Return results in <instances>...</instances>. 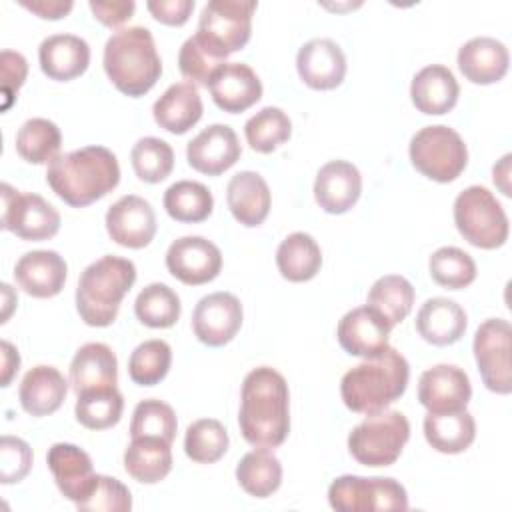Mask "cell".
I'll return each instance as SVG.
<instances>
[{
	"label": "cell",
	"instance_id": "6da1fadb",
	"mask_svg": "<svg viewBox=\"0 0 512 512\" xmlns=\"http://www.w3.org/2000/svg\"><path fill=\"white\" fill-rule=\"evenodd\" d=\"M238 426L254 448H278L290 432V392L286 378L270 368L250 370L242 382Z\"/></svg>",
	"mask_w": 512,
	"mask_h": 512
},
{
	"label": "cell",
	"instance_id": "7a4b0ae2",
	"mask_svg": "<svg viewBox=\"0 0 512 512\" xmlns=\"http://www.w3.org/2000/svg\"><path fill=\"white\" fill-rule=\"evenodd\" d=\"M46 182L68 206L84 208L118 186V158L104 146H84L58 154L48 164Z\"/></svg>",
	"mask_w": 512,
	"mask_h": 512
},
{
	"label": "cell",
	"instance_id": "3957f363",
	"mask_svg": "<svg viewBox=\"0 0 512 512\" xmlns=\"http://www.w3.org/2000/svg\"><path fill=\"white\" fill-rule=\"evenodd\" d=\"M410 378L408 360L392 346L374 358H364L340 380V396L356 414H376L396 402Z\"/></svg>",
	"mask_w": 512,
	"mask_h": 512
},
{
	"label": "cell",
	"instance_id": "277c9868",
	"mask_svg": "<svg viewBox=\"0 0 512 512\" xmlns=\"http://www.w3.org/2000/svg\"><path fill=\"white\" fill-rule=\"evenodd\" d=\"M102 64L110 82L130 98L150 92L162 74L152 32L144 26L116 30L106 40Z\"/></svg>",
	"mask_w": 512,
	"mask_h": 512
},
{
	"label": "cell",
	"instance_id": "5b68a950",
	"mask_svg": "<svg viewBox=\"0 0 512 512\" xmlns=\"http://www.w3.org/2000/svg\"><path fill=\"white\" fill-rule=\"evenodd\" d=\"M134 282L136 266L128 258L106 254L88 264L76 286V310L84 324L96 328L110 326Z\"/></svg>",
	"mask_w": 512,
	"mask_h": 512
},
{
	"label": "cell",
	"instance_id": "8992f818",
	"mask_svg": "<svg viewBox=\"0 0 512 512\" xmlns=\"http://www.w3.org/2000/svg\"><path fill=\"white\" fill-rule=\"evenodd\" d=\"M254 0H210L204 4L194 40L218 62L242 50L252 34Z\"/></svg>",
	"mask_w": 512,
	"mask_h": 512
},
{
	"label": "cell",
	"instance_id": "52a82bcc",
	"mask_svg": "<svg viewBox=\"0 0 512 512\" xmlns=\"http://www.w3.org/2000/svg\"><path fill=\"white\" fill-rule=\"evenodd\" d=\"M410 438V422L398 410L368 414L348 434V450L356 462L370 468L394 464Z\"/></svg>",
	"mask_w": 512,
	"mask_h": 512
},
{
	"label": "cell",
	"instance_id": "ba28073f",
	"mask_svg": "<svg viewBox=\"0 0 512 512\" xmlns=\"http://www.w3.org/2000/svg\"><path fill=\"white\" fill-rule=\"evenodd\" d=\"M454 224L476 248L494 250L508 240V216L486 186H468L454 200Z\"/></svg>",
	"mask_w": 512,
	"mask_h": 512
},
{
	"label": "cell",
	"instance_id": "9c48e42d",
	"mask_svg": "<svg viewBox=\"0 0 512 512\" xmlns=\"http://www.w3.org/2000/svg\"><path fill=\"white\" fill-rule=\"evenodd\" d=\"M412 166L434 182L456 180L468 164V148L462 136L444 124L420 128L408 146Z\"/></svg>",
	"mask_w": 512,
	"mask_h": 512
},
{
	"label": "cell",
	"instance_id": "30bf717a",
	"mask_svg": "<svg viewBox=\"0 0 512 512\" xmlns=\"http://www.w3.org/2000/svg\"><path fill=\"white\" fill-rule=\"evenodd\" d=\"M328 502L338 512H376V510H408L406 488L394 478H364L344 474L332 480Z\"/></svg>",
	"mask_w": 512,
	"mask_h": 512
},
{
	"label": "cell",
	"instance_id": "8fae6325",
	"mask_svg": "<svg viewBox=\"0 0 512 512\" xmlns=\"http://www.w3.org/2000/svg\"><path fill=\"white\" fill-rule=\"evenodd\" d=\"M2 228L22 240H50L60 230L58 210L34 192H20L2 184Z\"/></svg>",
	"mask_w": 512,
	"mask_h": 512
},
{
	"label": "cell",
	"instance_id": "7c38bea8",
	"mask_svg": "<svg viewBox=\"0 0 512 512\" xmlns=\"http://www.w3.org/2000/svg\"><path fill=\"white\" fill-rule=\"evenodd\" d=\"M512 328L504 318L484 320L472 342L474 358L478 364L484 386L496 394L512 392V364H510Z\"/></svg>",
	"mask_w": 512,
	"mask_h": 512
},
{
	"label": "cell",
	"instance_id": "4fadbf2b",
	"mask_svg": "<svg viewBox=\"0 0 512 512\" xmlns=\"http://www.w3.org/2000/svg\"><path fill=\"white\" fill-rule=\"evenodd\" d=\"M166 268L182 284L200 286L220 274L222 252L204 236H182L168 246Z\"/></svg>",
	"mask_w": 512,
	"mask_h": 512
},
{
	"label": "cell",
	"instance_id": "5bb4252c",
	"mask_svg": "<svg viewBox=\"0 0 512 512\" xmlns=\"http://www.w3.org/2000/svg\"><path fill=\"white\" fill-rule=\"evenodd\" d=\"M242 304L230 292H212L198 300L192 312L196 338L212 348L228 344L242 326Z\"/></svg>",
	"mask_w": 512,
	"mask_h": 512
},
{
	"label": "cell",
	"instance_id": "9a60e30c",
	"mask_svg": "<svg viewBox=\"0 0 512 512\" xmlns=\"http://www.w3.org/2000/svg\"><path fill=\"white\" fill-rule=\"evenodd\" d=\"M470 398V378L454 364H436L424 370L418 380V400L432 414L466 410Z\"/></svg>",
	"mask_w": 512,
	"mask_h": 512
},
{
	"label": "cell",
	"instance_id": "2e32d148",
	"mask_svg": "<svg viewBox=\"0 0 512 512\" xmlns=\"http://www.w3.org/2000/svg\"><path fill=\"white\" fill-rule=\"evenodd\" d=\"M392 326L374 308L358 306L348 310L336 328L338 344L344 352L358 358H374L382 354L390 344Z\"/></svg>",
	"mask_w": 512,
	"mask_h": 512
},
{
	"label": "cell",
	"instance_id": "e0dca14e",
	"mask_svg": "<svg viewBox=\"0 0 512 512\" xmlns=\"http://www.w3.org/2000/svg\"><path fill=\"white\" fill-rule=\"evenodd\" d=\"M108 236L124 248H144L156 234V214L148 200L136 194L118 198L106 212Z\"/></svg>",
	"mask_w": 512,
	"mask_h": 512
},
{
	"label": "cell",
	"instance_id": "ac0fdd59",
	"mask_svg": "<svg viewBox=\"0 0 512 512\" xmlns=\"http://www.w3.org/2000/svg\"><path fill=\"white\" fill-rule=\"evenodd\" d=\"M242 154L238 136L228 124H210L186 146L188 164L208 176H218L232 168Z\"/></svg>",
	"mask_w": 512,
	"mask_h": 512
},
{
	"label": "cell",
	"instance_id": "d6986e66",
	"mask_svg": "<svg viewBox=\"0 0 512 512\" xmlns=\"http://www.w3.org/2000/svg\"><path fill=\"white\" fill-rule=\"evenodd\" d=\"M300 80L312 90H332L346 76V56L330 38H312L296 54Z\"/></svg>",
	"mask_w": 512,
	"mask_h": 512
},
{
	"label": "cell",
	"instance_id": "ffe728a7",
	"mask_svg": "<svg viewBox=\"0 0 512 512\" xmlns=\"http://www.w3.org/2000/svg\"><path fill=\"white\" fill-rule=\"evenodd\" d=\"M208 90L214 104L230 114L244 112L262 98V82L244 62H224L212 74Z\"/></svg>",
	"mask_w": 512,
	"mask_h": 512
},
{
	"label": "cell",
	"instance_id": "44dd1931",
	"mask_svg": "<svg viewBox=\"0 0 512 512\" xmlns=\"http://www.w3.org/2000/svg\"><path fill=\"white\" fill-rule=\"evenodd\" d=\"M46 464L56 480L60 494L80 504L94 486L96 474L90 456L76 444L56 442L48 448Z\"/></svg>",
	"mask_w": 512,
	"mask_h": 512
},
{
	"label": "cell",
	"instance_id": "7402d4cb",
	"mask_svg": "<svg viewBox=\"0 0 512 512\" xmlns=\"http://www.w3.org/2000/svg\"><path fill=\"white\" fill-rule=\"evenodd\" d=\"M362 176L348 160L326 162L314 180V198L328 214L348 212L360 198Z\"/></svg>",
	"mask_w": 512,
	"mask_h": 512
},
{
	"label": "cell",
	"instance_id": "603a6c76",
	"mask_svg": "<svg viewBox=\"0 0 512 512\" xmlns=\"http://www.w3.org/2000/svg\"><path fill=\"white\" fill-rule=\"evenodd\" d=\"M68 276L66 260L54 250H32L14 266L16 284L34 298H52L62 292Z\"/></svg>",
	"mask_w": 512,
	"mask_h": 512
},
{
	"label": "cell",
	"instance_id": "cb8c5ba5",
	"mask_svg": "<svg viewBox=\"0 0 512 512\" xmlns=\"http://www.w3.org/2000/svg\"><path fill=\"white\" fill-rule=\"evenodd\" d=\"M456 62L466 80L486 86L506 76L510 54L504 42L490 36H476L460 46Z\"/></svg>",
	"mask_w": 512,
	"mask_h": 512
},
{
	"label": "cell",
	"instance_id": "d4e9b609",
	"mask_svg": "<svg viewBox=\"0 0 512 512\" xmlns=\"http://www.w3.org/2000/svg\"><path fill=\"white\" fill-rule=\"evenodd\" d=\"M42 72L50 80L68 82L82 76L90 64V46L76 34H52L38 48Z\"/></svg>",
	"mask_w": 512,
	"mask_h": 512
},
{
	"label": "cell",
	"instance_id": "484cf974",
	"mask_svg": "<svg viewBox=\"0 0 512 512\" xmlns=\"http://www.w3.org/2000/svg\"><path fill=\"white\" fill-rule=\"evenodd\" d=\"M118 382V360L104 342H88L80 346L70 362V384L78 394L88 390L114 388Z\"/></svg>",
	"mask_w": 512,
	"mask_h": 512
},
{
	"label": "cell",
	"instance_id": "4316f807",
	"mask_svg": "<svg viewBox=\"0 0 512 512\" xmlns=\"http://www.w3.org/2000/svg\"><path fill=\"white\" fill-rule=\"evenodd\" d=\"M460 96V86L450 68L430 64L418 70L410 84V98L418 112L440 116L450 112Z\"/></svg>",
	"mask_w": 512,
	"mask_h": 512
},
{
	"label": "cell",
	"instance_id": "83f0119b",
	"mask_svg": "<svg viewBox=\"0 0 512 512\" xmlns=\"http://www.w3.org/2000/svg\"><path fill=\"white\" fill-rule=\"evenodd\" d=\"M468 326L464 308L444 296L428 298L416 314V332L434 346H450L458 342Z\"/></svg>",
	"mask_w": 512,
	"mask_h": 512
},
{
	"label": "cell",
	"instance_id": "f1b7e54d",
	"mask_svg": "<svg viewBox=\"0 0 512 512\" xmlns=\"http://www.w3.org/2000/svg\"><path fill=\"white\" fill-rule=\"evenodd\" d=\"M226 202L232 216L246 228L260 226L272 204L270 188L266 180L252 170H242L234 174L226 188Z\"/></svg>",
	"mask_w": 512,
	"mask_h": 512
},
{
	"label": "cell",
	"instance_id": "f546056e",
	"mask_svg": "<svg viewBox=\"0 0 512 512\" xmlns=\"http://www.w3.org/2000/svg\"><path fill=\"white\" fill-rule=\"evenodd\" d=\"M68 392V380L54 366H34L30 368L18 388L20 406L30 416L42 418L56 412Z\"/></svg>",
	"mask_w": 512,
	"mask_h": 512
},
{
	"label": "cell",
	"instance_id": "4dcf8cb0",
	"mask_svg": "<svg viewBox=\"0 0 512 512\" xmlns=\"http://www.w3.org/2000/svg\"><path fill=\"white\" fill-rule=\"evenodd\" d=\"M202 98L194 84L176 82L154 102L152 114L160 128L172 134H184L202 118Z\"/></svg>",
	"mask_w": 512,
	"mask_h": 512
},
{
	"label": "cell",
	"instance_id": "1f68e13d",
	"mask_svg": "<svg viewBox=\"0 0 512 512\" xmlns=\"http://www.w3.org/2000/svg\"><path fill=\"white\" fill-rule=\"evenodd\" d=\"M124 470L142 484H156L172 470V450L162 438L136 436L124 450Z\"/></svg>",
	"mask_w": 512,
	"mask_h": 512
},
{
	"label": "cell",
	"instance_id": "d6a6232c",
	"mask_svg": "<svg viewBox=\"0 0 512 512\" xmlns=\"http://www.w3.org/2000/svg\"><path fill=\"white\" fill-rule=\"evenodd\" d=\"M426 442L442 454H460L470 448L476 438V422L468 410L460 412H428L424 418Z\"/></svg>",
	"mask_w": 512,
	"mask_h": 512
},
{
	"label": "cell",
	"instance_id": "836d02e7",
	"mask_svg": "<svg viewBox=\"0 0 512 512\" xmlns=\"http://www.w3.org/2000/svg\"><path fill=\"white\" fill-rule=\"evenodd\" d=\"M276 266L290 282L312 280L322 266V250L306 232L288 234L276 250Z\"/></svg>",
	"mask_w": 512,
	"mask_h": 512
},
{
	"label": "cell",
	"instance_id": "e575fe53",
	"mask_svg": "<svg viewBox=\"0 0 512 512\" xmlns=\"http://www.w3.org/2000/svg\"><path fill=\"white\" fill-rule=\"evenodd\" d=\"M236 480L246 494L268 498L282 484V464L270 448L250 450L236 466Z\"/></svg>",
	"mask_w": 512,
	"mask_h": 512
},
{
	"label": "cell",
	"instance_id": "d590c367",
	"mask_svg": "<svg viewBox=\"0 0 512 512\" xmlns=\"http://www.w3.org/2000/svg\"><path fill=\"white\" fill-rule=\"evenodd\" d=\"M164 208L176 222L196 224L212 214L214 196L202 182L178 180L164 192Z\"/></svg>",
	"mask_w": 512,
	"mask_h": 512
},
{
	"label": "cell",
	"instance_id": "8d00e7d4",
	"mask_svg": "<svg viewBox=\"0 0 512 512\" xmlns=\"http://www.w3.org/2000/svg\"><path fill=\"white\" fill-rule=\"evenodd\" d=\"M366 304L384 316V320L394 328L410 314L414 304V288L404 276L386 274L372 284Z\"/></svg>",
	"mask_w": 512,
	"mask_h": 512
},
{
	"label": "cell",
	"instance_id": "74e56055",
	"mask_svg": "<svg viewBox=\"0 0 512 512\" xmlns=\"http://www.w3.org/2000/svg\"><path fill=\"white\" fill-rule=\"evenodd\" d=\"M60 146V128L48 118H30L16 132V152L30 164H50Z\"/></svg>",
	"mask_w": 512,
	"mask_h": 512
},
{
	"label": "cell",
	"instance_id": "f35d334b",
	"mask_svg": "<svg viewBox=\"0 0 512 512\" xmlns=\"http://www.w3.org/2000/svg\"><path fill=\"white\" fill-rule=\"evenodd\" d=\"M182 304L178 294L162 282H152L140 290L134 302L136 318L148 328H170L178 322Z\"/></svg>",
	"mask_w": 512,
	"mask_h": 512
},
{
	"label": "cell",
	"instance_id": "ab89813d",
	"mask_svg": "<svg viewBox=\"0 0 512 512\" xmlns=\"http://www.w3.org/2000/svg\"><path fill=\"white\" fill-rule=\"evenodd\" d=\"M124 410V398L120 390L102 388L78 394L74 414L76 420L88 430H106L120 422Z\"/></svg>",
	"mask_w": 512,
	"mask_h": 512
},
{
	"label": "cell",
	"instance_id": "60d3db41",
	"mask_svg": "<svg viewBox=\"0 0 512 512\" xmlns=\"http://www.w3.org/2000/svg\"><path fill=\"white\" fill-rule=\"evenodd\" d=\"M292 134V122L288 114L278 106H266L250 116L244 124V136L252 150L270 154L282 146Z\"/></svg>",
	"mask_w": 512,
	"mask_h": 512
},
{
	"label": "cell",
	"instance_id": "b9f144b4",
	"mask_svg": "<svg viewBox=\"0 0 512 512\" xmlns=\"http://www.w3.org/2000/svg\"><path fill=\"white\" fill-rule=\"evenodd\" d=\"M228 450V432L220 420L200 418L186 428L184 452L192 462L214 464Z\"/></svg>",
	"mask_w": 512,
	"mask_h": 512
},
{
	"label": "cell",
	"instance_id": "7bdbcfd3",
	"mask_svg": "<svg viewBox=\"0 0 512 512\" xmlns=\"http://www.w3.org/2000/svg\"><path fill=\"white\" fill-rule=\"evenodd\" d=\"M428 270L438 286L448 290H460L476 280L474 258L456 246H442L432 252L428 260Z\"/></svg>",
	"mask_w": 512,
	"mask_h": 512
},
{
	"label": "cell",
	"instance_id": "ee69618b",
	"mask_svg": "<svg viewBox=\"0 0 512 512\" xmlns=\"http://www.w3.org/2000/svg\"><path fill=\"white\" fill-rule=\"evenodd\" d=\"M172 364V348L160 338L138 344L128 360V374L138 386H154L166 378Z\"/></svg>",
	"mask_w": 512,
	"mask_h": 512
},
{
	"label": "cell",
	"instance_id": "f6af8a7d",
	"mask_svg": "<svg viewBox=\"0 0 512 512\" xmlns=\"http://www.w3.org/2000/svg\"><path fill=\"white\" fill-rule=\"evenodd\" d=\"M130 160L136 176L142 182L158 184L166 180L174 168V150L162 138L144 136L132 146Z\"/></svg>",
	"mask_w": 512,
	"mask_h": 512
},
{
	"label": "cell",
	"instance_id": "bcb514c9",
	"mask_svg": "<svg viewBox=\"0 0 512 512\" xmlns=\"http://www.w3.org/2000/svg\"><path fill=\"white\" fill-rule=\"evenodd\" d=\"M176 412L172 410L170 404L158 400V398H146L136 404L132 412V422H130V436H152V438H162L168 444L174 442L176 438Z\"/></svg>",
	"mask_w": 512,
	"mask_h": 512
},
{
	"label": "cell",
	"instance_id": "7dc6e473",
	"mask_svg": "<svg viewBox=\"0 0 512 512\" xmlns=\"http://www.w3.org/2000/svg\"><path fill=\"white\" fill-rule=\"evenodd\" d=\"M76 508L82 512H128L132 508V494L118 478L96 474L92 490Z\"/></svg>",
	"mask_w": 512,
	"mask_h": 512
},
{
	"label": "cell",
	"instance_id": "c3c4849f",
	"mask_svg": "<svg viewBox=\"0 0 512 512\" xmlns=\"http://www.w3.org/2000/svg\"><path fill=\"white\" fill-rule=\"evenodd\" d=\"M32 448L18 436H2L0 440V482L14 484L28 476L32 468Z\"/></svg>",
	"mask_w": 512,
	"mask_h": 512
},
{
	"label": "cell",
	"instance_id": "681fc988",
	"mask_svg": "<svg viewBox=\"0 0 512 512\" xmlns=\"http://www.w3.org/2000/svg\"><path fill=\"white\" fill-rule=\"evenodd\" d=\"M224 62L214 60L196 40L194 36H190L180 52H178V68L182 72V76L194 84V86H208L212 74L222 66Z\"/></svg>",
	"mask_w": 512,
	"mask_h": 512
},
{
	"label": "cell",
	"instance_id": "f907efd6",
	"mask_svg": "<svg viewBox=\"0 0 512 512\" xmlns=\"http://www.w3.org/2000/svg\"><path fill=\"white\" fill-rule=\"evenodd\" d=\"M0 70H2V94L6 98L2 108L6 110L10 106L8 98H12L20 90L24 80H26L28 62H26V58L20 52L2 50V54H0Z\"/></svg>",
	"mask_w": 512,
	"mask_h": 512
},
{
	"label": "cell",
	"instance_id": "816d5d0a",
	"mask_svg": "<svg viewBox=\"0 0 512 512\" xmlns=\"http://www.w3.org/2000/svg\"><path fill=\"white\" fill-rule=\"evenodd\" d=\"M146 8L154 20L166 26H182L194 10V0H150L146 2Z\"/></svg>",
	"mask_w": 512,
	"mask_h": 512
},
{
	"label": "cell",
	"instance_id": "f5cc1de1",
	"mask_svg": "<svg viewBox=\"0 0 512 512\" xmlns=\"http://www.w3.org/2000/svg\"><path fill=\"white\" fill-rule=\"evenodd\" d=\"M92 14L96 20H100L108 28H118L126 20L132 18L136 4L134 0H112V2H102V0H90L88 2Z\"/></svg>",
	"mask_w": 512,
	"mask_h": 512
},
{
	"label": "cell",
	"instance_id": "db71d44e",
	"mask_svg": "<svg viewBox=\"0 0 512 512\" xmlns=\"http://www.w3.org/2000/svg\"><path fill=\"white\" fill-rule=\"evenodd\" d=\"M20 6L34 12L38 18L60 20L74 8V2L72 0H32V2L20 0Z\"/></svg>",
	"mask_w": 512,
	"mask_h": 512
},
{
	"label": "cell",
	"instance_id": "11a10c76",
	"mask_svg": "<svg viewBox=\"0 0 512 512\" xmlns=\"http://www.w3.org/2000/svg\"><path fill=\"white\" fill-rule=\"evenodd\" d=\"M18 368H20L18 350L8 340H2V386L4 388L10 384L12 376L18 372Z\"/></svg>",
	"mask_w": 512,
	"mask_h": 512
},
{
	"label": "cell",
	"instance_id": "9f6ffc18",
	"mask_svg": "<svg viewBox=\"0 0 512 512\" xmlns=\"http://www.w3.org/2000/svg\"><path fill=\"white\" fill-rule=\"evenodd\" d=\"M510 160H512V156H510V154H504V156L500 158V162L494 164V168H492V180H494V184L502 190L504 196H510V194H512V192H510V184H508V178H510Z\"/></svg>",
	"mask_w": 512,
	"mask_h": 512
}]
</instances>
